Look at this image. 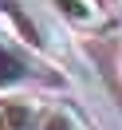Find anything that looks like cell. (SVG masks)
Instances as JSON below:
<instances>
[{
  "instance_id": "1",
  "label": "cell",
  "mask_w": 122,
  "mask_h": 130,
  "mask_svg": "<svg viewBox=\"0 0 122 130\" xmlns=\"http://www.w3.org/2000/svg\"><path fill=\"white\" fill-rule=\"evenodd\" d=\"M28 83H59L16 36L0 32V91H20Z\"/></svg>"
},
{
  "instance_id": "5",
  "label": "cell",
  "mask_w": 122,
  "mask_h": 130,
  "mask_svg": "<svg viewBox=\"0 0 122 130\" xmlns=\"http://www.w3.org/2000/svg\"><path fill=\"white\" fill-rule=\"evenodd\" d=\"M40 130H79V126H75V118H71L67 110H43Z\"/></svg>"
},
{
  "instance_id": "4",
  "label": "cell",
  "mask_w": 122,
  "mask_h": 130,
  "mask_svg": "<svg viewBox=\"0 0 122 130\" xmlns=\"http://www.w3.org/2000/svg\"><path fill=\"white\" fill-rule=\"evenodd\" d=\"M0 16H4V20H8V24L20 32V40H24V43H32V47H43V40H40V28L28 20V12L20 8V4H8V0H4V4H0Z\"/></svg>"
},
{
  "instance_id": "3",
  "label": "cell",
  "mask_w": 122,
  "mask_h": 130,
  "mask_svg": "<svg viewBox=\"0 0 122 130\" xmlns=\"http://www.w3.org/2000/svg\"><path fill=\"white\" fill-rule=\"evenodd\" d=\"M43 106L36 99H0V130H40Z\"/></svg>"
},
{
  "instance_id": "2",
  "label": "cell",
  "mask_w": 122,
  "mask_h": 130,
  "mask_svg": "<svg viewBox=\"0 0 122 130\" xmlns=\"http://www.w3.org/2000/svg\"><path fill=\"white\" fill-rule=\"evenodd\" d=\"M51 8L71 28H79V32H102V28L110 24L106 12L98 8V0H51Z\"/></svg>"
}]
</instances>
